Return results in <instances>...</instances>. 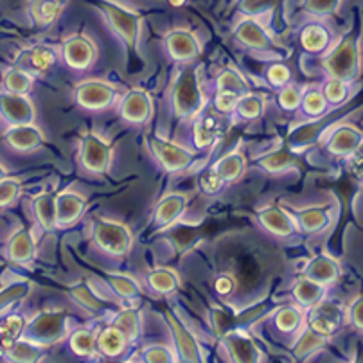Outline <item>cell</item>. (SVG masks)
I'll return each instance as SVG.
<instances>
[{
	"label": "cell",
	"instance_id": "6da1fadb",
	"mask_svg": "<svg viewBox=\"0 0 363 363\" xmlns=\"http://www.w3.org/2000/svg\"><path fill=\"white\" fill-rule=\"evenodd\" d=\"M171 108L178 119L196 117L205 108V96L196 70L187 67L178 74L171 89Z\"/></svg>",
	"mask_w": 363,
	"mask_h": 363
},
{
	"label": "cell",
	"instance_id": "7a4b0ae2",
	"mask_svg": "<svg viewBox=\"0 0 363 363\" xmlns=\"http://www.w3.org/2000/svg\"><path fill=\"white\" fill-rule=\"evenodd\" d=\"M90 236L101 252H105L112 257H121V255H126L132 250V230L121 221L108 220V218H96L92 221Z\"/></svg>",
	"mask_w": 363,
	"mask_h": 363
},
{
	"label": "cell",
	"instance_id": "3957f363",
	"mask_svg": "<svg viewBox=\"0 0 363 363\" xmlns=\"http://www.w3.org/2000/svg\"><path fill=\"white\" fill-rule=\"evenodd\" d=\"M324 70L329 77L345 83L354 82L359 74V50L354 38H344L324 58Z\"/></svg>",
	"mask_w": 363,
	"mask_h": 363
},
{
	"label": "cell",
	"instance_id": "277c9868",
	"mask_svg": "<svg viewBox=\"0 0 363 363\" xmlns=\"http://www.w3.org/2000/svg\"><path fill=\"white\" fill-rule=\"evenodd\" d=\"M147 147H150L155 160L167 173H180L194 162L193 151L173 143V140L164 139V137L150 135L147 137Z\"/></svg>",
	"mask_w": 363,
	"mask_h": 363
},
{
	"label": "cell",
	"instance_id": "5b68a950",
	"mask_svg": "<svg viewBox=\"0 0 363 363\" xmlns=\"http://www.w3.org/2000/svg\"><path fill=\"white\" fill-rule=\"evenodd\" d=\"M23 333H26V340L36 345L55 344L67 335L65 313H62V311H43L26 325Z\"/></svg>",
	"mask_w": 363,
	"mask_h": 363
},
{
	"label": "cell",
	"instance_id": "8992f818",
	"mask_svg": "<svg viewBox=\"0 0 363 363\" xmlns=\"http://www.w3.org/2000/svg\"><path fill=\"white\" fill-rule=\"evenodd\" d=\"M76 103L85 110L101 112L116 103L117 90L103 79H86L76 86Z\"/></svg>",
	"mask_w": 363,
	"mask_h": 363
},
{
	"label": "cell",
	"instance_id": "52a82bcc",
	"mask_svg": "<svg viewBox=\"0 0 363 363\" xmlns=\"http://www.w3.org/2000/svg\"><path fill=\"white\" fill-rule=\"evenodd\" d=\"M79 162L89 173H105L112 162V147L103 137L89 132L82 137V150H79Z\"/></svg>",
	"mask_w": 363,
	"mask_h": 363
},
{
	"label": "cell",
	"instance_id": "ba28073f",
	"mask_svg": "<svg viewBox=\"0 0 363 363\" xmlns=\"http://www.w3.org/2000/svg\"><path fill=\"white\" fill-rule=\"evenodd\" d=\"M99 9L105 13L113 33L130 49H135L137 38H139V16L130 11V9L113 4V2H99Z\"/></svg>",
	"mask_w": 363,
	"mask_h": 363
},
{
	"label": "cell",
	"instance_id": "9c48e42d",
	"mask_svg": "<svg viewBox=\"0 0 363 363\" xmlns=\"http://www.w3.org/2000/svg\"><path fill=\"white\" fill-rule=\"evenodd\" d=\"M234 36H236L238 42L241 45L248 47V49L259 50V52H267L270 56H279L281 52L275 47L274 40L268 35L267 29L254 18V16H248L243 22L238 23V28L234 29Z\"/></svg>",
	"mask_w": 363,
	"mask_h": 363
},
{
	"label": "cell",
	"instance_id": "30bf717a",
	"mask_svg": "<svg viewBox=\"0 0 363 363\" xmlns=\"http://www.w3.org/2000/svg\"><path fill=\"white\" fill-rule=\"evenodd\" d=\"M221 345L232 362L254 363L261 359V351L252 336L241 329H230L221 335Z\"/></svg>",
	"mask_w": 363,
	"mask_h": 363
},
{
	"label": "cell",
	"instance_id": "8fae6325",
	"mask_svg": "<svg viewBox=\"0 0 363 363\" xmlns=\"http://www.w3.org/2000/svg\"><path fill=\"white\" fill-rule=\"evenodd\" d=\"M342 320H344V311L336 302L322 301L311 308L308 315V328L317 331L322 336H331L340 329Z\"/></svg>",
	"mask_w": 363,
	"mask_h": 363
},
{
	"label": "cell",
	"instance_id": "7c38bea8",
	"mask_svg": "<svg viewBox=\"0 0 363 363\" xmlns=\"http://www.w3.org/2000/svg\"><path fill=\"white\" fill-rule=\"evenodd\" d=\"M255 216H257V223L274 238H294L298 232L290 211H284L277 205H268L259 209Z\"/></svg>",
	"mask_w": 363,
	"mask_h": 363
},
{
	"label": "cell",
	"instance_id": "4fadbf2b",
	"mask_svg": "<svg viewBox=\"0 0 363 363\" xmlns=\"http://www.w3.org/2000/svg\"><path fill=\"white\" fill-rule=\"evenodd\" d=\"M62 52L67 65L74 70L90 69L96 60V47L83 35L70 36L69 40H65Z\"/></svg>",
	"mask_w": 363,
	"mask_h": 363
},
{
	"label": "cell",
	"instance_id": "5bb4252c",
	"mask_svg": "<svg viewBox=\"0 0 363 363\" xmlns=\"http://www.w3.org/2000/svg\"><path fill=\"white\" fill-rule=\"evenodd\" d=\"M164 45H166L167 55L174 62H191L200 55V42L194 33L187 31V29H174V31L167 33Z\"/></svg>",
	"mask_w": 363,
	"mask_h": 363
},
{
	"label": "cell",
	"instance_id": "9a60e30c",
	"mask_svg": "<svg viewBox=\"0 0 363 363\" xmlns=\"http://www.w3.org/2000/svg\"><path fill=\"white\" fill-rule=\"evenodd\" d=\"M363 146V133L359 132L358 128L351 126V124H342L329 135L325 150L333 157H340L345 159L349 155L354 153L356 150Z\"/></svg>",
	"mask_w": 363,
	"mask_h": 363
},
{
	"label": "cell",
	"instance_id": "2e32d148",
	"mask_svg": "<svg viewBox=\"0 0 363 363\" xmlns=\"http://www.w3.org/2000/svg\"><path fill=\"white\" fill-rule=\"evenodd\" d=\"M290 214L294 216L298 230L306 232V234H317V232L324 230L333 220L331 207L328 205H309L302 209L290 211Z\"/></svg>",
	"mask_w": 363,
	"mask_h": 363
},
{
	"label": "cell",
	"instance_id": "e0dca14e",
	"mask_svg": "<svg viewBox=\"0 0 363 363\" xmlns=\"http://www.w3.org/2000/svg\"><path fill=\"white\" fill-rule=\"evenodd\" d=\"M56 227H70L83 216L86 209V200L82 194L72 191H63L56 194Z\"/></svg>",
	"mask_w": 363,
	"mask_h": 363
},
{
	"label": "cell",
	"instance_id": "ac0fdd59",
	"mask_svg": "<svg viewBox=\"0 0 363 363\" xmlns=\"http://www.w3.org/2000/svg\"><path fill=\"white\" fill-rule=\"evenodd\" d=\"M123 121L130 124H144L151 117V99L144 90H130L123 101L119 108Z\"/></svg>",
	"mask_w": 363,
	"mask_h": 363
},
{
	"label": "cell",
	"instance_id": "d6986e66",
	"mask_svg": "<svg viewBox=\"0 0 363 363\" xmlns=\"http://www.w3.org/2000/svg\"><path fill=\"white\" fill-rule=\"evenodd\" d=\"M0 112L11 126L18 124H31L35 119V110L22 94H2L0 96Z\"/></svg>",
	"mask_w": 363,
	"mask_h": 363
},
{
	"label": "cell",
	"instance_id": "ffe728a7",
	"mask_svg": "<svg viewBox=\"0 0 363 363\" xmlns=\"http://www.w3.org/2000/svg\"><path fill=\"white\" fill-rule=\"evenodd\" d=\"M166 317L167 320H169L171 329H173L178 359H182V362H201L200 345H198L193 333H191L186 325L180 324V322H178L171 313H167Z\"/></svg>",
	"mask_w": 363,
	"mask_h": 363
},
{
	"label": "cell",
	"instance_id": "44dd1931",
	"mask_svg": "<svg viewBox=\"0 0 363 363\" xmlns=\"http://www.w3.org/2000/svg\"><path fill=\"white\" fill-rule=\"evenodd\" d=\"M187 209V196L184 193L166 194L155 207V223L159 227H171L180 220L184 211Z\"/></svg>",
	"mask_w": 363,
	"mask_h": 363
},
{
	"label": "cell",
	"instance_id": "7402d4cb",
	"mask_svg": "<svg viewBox=\"0 0 363 363\" xmlns=\"http://www.w3.org/2000/svg\"><path fill=\"white\" fill-rule=\"evenodd\" d=\"M218 135H220V123L214 117V113L201 110L194 117L193 146L196 150H205V147H209L218 139Z\"/></svg>",
	"mask_w": 363,
	"mask_h": 363
},
{
	"label": "cell",
	"instance_id": "603a6c76",
	"mask_svg": "<svg viewBox=\"0 0 363 363\" xmlns=\"http://www.w3.org/2000/svg\"><path fill=\"white\" fill-rule=\"evenodd\" d=\"M325 291H328V286L313 281V279L306 277V275L304 277L297 279L294 288H291L294 301L297 302L301 308H308V309H311L313 306H317L318 302L324 301Z\"/></svg>",
	"mask_w": 363,
	"mask_h": 363
},
{
	"label": "cell",
	"instance_id": "cb8c5ba5",
	"mask_svg": "<svg viewBox=\"0 0 363 363\" xmlns=\"http://www.w3.org/2000/svg\"><path fill=\"white\" fill-rule=\"evenodd\" d=\"M304 275L309 279H313V281L320 282L324 286H329V284L336 282V279L340 275V264L325 254L315 255V257L306 264Z\"/></svg>",
	"mask_w": 363,
	"mask_h": 363
},
{
	"label": "cell",
	"instance_id": "d4e9b609",
	"mask_svg": "<svg viewBox=\"0 0 363 363\" xmlns=\"http://www.w3.org/2000/svg\"><path fill=\"white\" fill-rule=\"evenodd\" d=\"M255 164L270 174H282L288 173V171L297 169L298 159L297 155H294L288 150H274L261 155V157L255 160Z\"/></svg>",
	"mask_w": 363,
	"mask_h": 363
},
{
	"label": "cell",
	"instance_id": "484cf974",
	"mask_svg": "<svg viewBox=\"0 0 363 363\" xmlns=\"http://www.w3.org/2000/svg\"><path fill=\"white\" fill-rule=\"evenodd\" d=\"M128 338L117 325L110 324L97 333V352L106 358H117L128 347Z\"/></svg>",
	"mask_w": 363,
	"mask_h": 363
},
{
	"label": "cell",
	"instance_id": "4316f807",
	"mask_svg": "<svg viewBox=\"0 0 363 363\" xmlns=\"http://www.w3.org/2000/svg\"><path fill=\"white\" fill-rule=\"evenodd\" d=\"M42 132L36 126H33V123L13 126L8 133V144L18 151L36 150L38 146H42Z\"/></svg>",
	"mask_w": 363,
	"mask_h": 363
},
{
	"label": "cell",
	"instance_id": "83f0119b",
	"mask_svg": "<svg viewBox=\"0 0 363 363\" xmlns=\"http://www.w3.org/2000/svg\"><path fill=\"white\" fill-rule=\"evenodd\" d=\"M214 169L218 171V174H220L225 184H232V182H238L245 174V171H247V160H245L243 153L234 150L230 153L223 155L214 164Z\"/></svg>",
	"mask_w": 363,
	"mask_h": 363
},
{
	"label": "cell",
	"instance_id": "f1b7e54d",
	"mask_svg": "<svg viewBox=\"0 0 363 363\" xmlns=\"http://www.w3.org/2000/svg\"><path fill=\"white\" fill-rule=\"evenodd\" d=\"M272 324L275 325V329L281 333H295L301 329V325L304 324V313H302V308L298 304H286L282 308L275 309L274 315H272Z\"/></svg>",
	"mask_w": 363,
	"mask_h": 363
},
{
	"label": "cell",
	"instance_id": "f546056e",
	"mask_svg": "<svg viewBox=\"0 0 363 363\" xmlns=\"http://www.w3.org/2000/svg\"><path fill=\"white\" fill-rule=\"evenodd\" d=\"M331 35L322 23H308L301 31V45L308 52H322L329 47Z\"/></svg>",
	"mask_w": 363,
	"mask_h": 363
},
{
	"label": "cell",
	"instance_id": "4dcf8cb0",
	"mask_svg": "<svg viewBox=\"0 0 363 363\" xmlns=\"http://www.w3.org/2000/svg\"><path fill=\"white\" fill-rule=\"evenodd\" d=\"M69 347L74 354L89 358L97 352V335L86 328H77L76 331L70 333Z\"/></svg>",
	"mask_w": 363,
	"mask_h": 363
},
{
	"label": "cell",
	"instance_id": "1f68e13d",
	"mask_svg": "<svg viewBox=\"0 0 363 363\" xmlns=\"http://www.w3.org/2000/svg\"><path fill=\"white\" fill-rule=\"evenodd\" d=\"M147 286L151 288V291L160 295L173 294L178 288L180 281H178V275L174 274L169 268H157V270H151L146 275Z\"/></svg>",
	"mask_w": 363,
	"mask_h": 363
},
{
	"label": "cell",
	"instance_id": "d6a6232c",
	"mask_svg": "<svg viewBox=\"0 0 363 363\" xmlns=\"http://www.w3.org/2000/svg\"><path fill=\"white\" fill-rule=\"evenodd\" d=\"M67 0H33L31 15L40 26H49L60 16L65 8Z\"/></svg>",
	"mask_w": 363,
	"mask_h": 363
},
{
	"label": "cell",
	"instance_id": "836d02e7",
	"mask_svg": "<svg viewBox=\"0 0 363 363\" xmlns=\"http://www.w3.org/2000/svg\"><path fill=\"white\" fill-rule=\"evenodd\" d=\"M9 257L16 263H29L35 257V240H33L31 232H16L9 243Z\"/></svg>",
	"mask_w": 363,
	"mask_h": 363
},
{
	"label": "cell",
	"instance_id": "e575fe53",
	"mask_svg": "<svg viewBox=\"0 0 363 363\" xmlns=\"http://www.w3.org/2000/svg\"><path fill=\"white\" fill-rule=\"evenodd\" d=\"M325 345V336L318 335L317 331H313L311 328H306L304 331H301L298 338L295 340L294 345V356L297 359L308 358L309 354L317 352L318 349H322Z\"/></svg>",
	"mask_w": 363,
	"mask_h": 363
},
{
	"label": "cell",
	"instance_id": "d590c367",
	"mask_svg": "<svg viewBox=\"0 0 363 363\" xmlns=\"http://www.w3.org/2000/svg\"><path fill=\"white\" fill-rule=\"evenodd\" d=\"M216 90H228V92H234L238 96H245V94L252 92L250 85L243 77V74L238 72L236 69H223L216 77Z\"/></svg>",
	"mask_w": 363,
	"mask_h": 363
},
{
	"label": "cell",
	"instance_id": "8d00e7d4",
	"mask_svg": "<svg viewBox=\"0 0 363 363\" xmlns=\"http://www.w3.org/2000/svg\"><path fill=\"white\" fill-rule=\"evenodd\" d=\"M106 282L112 288L113 294L119 295L124 301H137L140 297V286L130 275L124 274H108L106 275Z\"/></svg>",
	"mask_w": 363,
	"mask_h": 363
},
{
	"label": "cell",
	"instance_id": "74e56055",
	"mask_svg": "<svg viewBox=\"0 0 363 363\" xmlns=\"http://www.w3.org/2000/svg\"><path fill=\"white\" fill-rule=\"evenodd\" d=\"M70 297L77 302V304L82 306V308L89 309V311H94V313H101V311H105L106 309V302L103 298L97 297L94 294L92 288L85 282H79L76 286L70 288Z\"/></svg>",
	"mask_w": 363,
	"mask_h": 363
},
{
	"label": "cell",
	"instance_id": "f35d334b",
	"mask_svg": "<svg viewBox=\"0 0 363 363\" xmlns=\"http://www.w3.org/2000/svg\"><path fill=\"white\" fill-rule=\"evenodd\" d=\"M35 214L45 230L56 227V200L52 194H40L35 198Z\"/></svg>",
	"mask_w": 363,
	"mask_h": 363
},
{
	"label": "cell",
	"instance_id": "ab89813d",
	"mask_svg": "<svg viewBox=\"0 0 363 363\" xmlns=\"http://www.w3.org/2000/svg\"><path fill=\"white\" fill-rule=\"evenodd\" d=\"M112 324L117 325L124 333L128 342H133L139 338L140 317L135 309H121L119 313L116 315V318H113Z\"/></svg>",
	"mask_w": 363,
	"mask_h": 363
},
{
	"label": "cell",
	"instance_id": "60d3db41",
	"mask_svg": "<svg viewBox=\"0 0 363 363\" xmlns=\"http://www.w3.org/2000/svg\"><path fill=\"white\" fill-rule=\"evenodd\" d=\"M263 112H264V101L261 96H257V94L254 92H248L240 97L236 113L241 117V119L245 121L259 119Z\"/></svg>",
	"mask_w": 363,
	"mask_h": 363
},
{
	"label": "cell",
	"instance_id": "b9f144b4",
	"mask_svg": "<svg viewBox=\"0 0 363 363\" xmlns=\"http://www.w3.org/2000/svg\"><path fill=\"white\" fill-rule=\"evenodd\" d=\"M302 112L309 117H320L328 110V101H325L324 92L318 89H309L302 94L301 101Z\"/></svg>",
	"mask_w": 363,
	"mask_h": 363
},
{
	"label": "cell",
	"instance_id": "7bdbcfd3",
	"mask_svg": "<svg viewBox=\"0 0 363 363\" xmlns=\"http://www.w3.org/2000/svg\"><path fill=\"white\" fill-rule=\"evenodd\" d=\"M23 329H26V320L18 317V315H11V317H8L0 324V342L6 347H11L15 342H18L20 336L23 335Z\"/></svg>",
	"mask_w": 363,
	"mask_h": 363
},
{
	"label": "cell",
	"instance_id": "ee69618b",
	"mask_svg": "<svg viewBox=\"0 0 363 363\" xmlns=\"http://www.w3.org/2000/svg\"><path fill=\"white\" fill-rule=\"evenodd\" d=\"M322 92H324L328 105H344L345 101L349 99V83L336 79V77H329Z\"/></svg>",
	"mask_w": 363,
	"mask_h": 363
},
{
	"label": "cell",
	"instance_id": "f6af8a7d",
	"mask_svg": "<svg viewBox=\"0 0 363 363\" xmlns=\"http://www.w3.org/2000/svg\"><path fill=\"white\" fill-rule=\"evenodd\" d=\"M56 55L55 50H50L49 47H36L28 55V63L33 70L36 72H47L50 67L55 65Z\"/></svg>",
	"mask_w": 363,
	"mask_h": 363
},
{
	"label": "cell",
	"instance_id": "bcb514c9",
	"mask_svg": "<svg viewBox=\"0 0 363 363\" xmlns=\"http://www.w3.org/2000/svg\"><path fill=\"white\" fill-rule=\"evenodd\" d=\"M4 85L8 89V92L13 94H26L29 92L33 85V79L26 70H20V69H13L6 74V79H4Z\"/></svg>",
	"mask_w": 363,
	"mask_h": 363
},
{
	"label": "cell",
	"instance_id": "7dc6e473",
	"mask_svg": "<svg viewBox=\"0 0 363 363\" xmlns=\"http://www.w3.org/2000/svg\"><path fill=\"white\" fill-rule=\"evenodd\" d=\"M238 103H240V96L234 92H228V90H216V94L213 97L214 110L218 113H223V116L236 113Z\"/></svg>",
	"mask_w": 363,
	"mask_h": 363
},
{
	"label": "cell",
	"instance_id": "c3c4849f",
	"mask_svg": "<svg viewBox=\"0 0 363 363\" xmlns=\"http://www.w3.org/2000/svg\"><path fill=\"white\" fill-rule=\"evenodd\" d=\"M302 101V90L295 85H284L281 90H279L277 103L282 110L286 112H291V110H297L301 106Z\"/></svg>",
	"mask_w": 363,
	"mask_h": 363
},
{
	"label": "cell",
	"instance_id": "681fc988",
	"mask_svg": "<svg viewBox=\"0 0 363 363\" xmlns=\"http://www.w3.org/2000/svg\"><path fill=\"white\" fill-rule=\"evenodd\" d=\"M279 4V0H240V8L241 13L248 16H259V15H264L267 11H272L275 6Z\"/></svg>",
	"mask_w": 363,
	"mask_h": 363
},
{
	"label": "cell",
	"instance_id": "f907efd6",
	"mask_svg": "<svg viewBox=\"0 0 363 363\" xmlns=\"http://www.w3.org/2000/svg\"><path fill=\"white\" fill-rule=\"evenodd\" d=\"M267 79L275 89H282V86L290 83L291 72L282 62H275L267 69Z\"/></svg>",
	"mask_w": 363,
	"mask_h": 363
},
{
	"label": "cell",
	"instance_id": "816d5d0a",
	"mask_svg": "<svg viewBox=\"0 0 363 363\" xmlns=\"http://www.w3.org/2000/svg\"><path fill=\"white\" fill-rule=\"evenodd\" d=\"M225 182L221 180V177L218 174V171L214 169V166L207 167L203 173L200 174V187L205 194H216L223 189Z\"/></svg>",
	"mask_w": 363,
	"mask_h": 363
},
{
	"label": "cell",
	"instance_id": "f5cc1de1",
	"mask_svg": "<svg viewBox=\"0 0 363 363\" xmlns=\"http://www.w3.org/2000/svg\"><path fill=\"white\" fill-rule=\"evenodd\" d=\"M240 290L238 286V279L234 277V274H228V272H221L214 279V291H216L220 297H230L236 291Z\"/></svg>",
	"mask_w": 363,
	"mask_h": 363
},
{
	"label": "cell",
	"instance_id": "db71d44e",
	"mask_svg": "<svg viewBox=\"0 0 363 363\" xmlns=\"http://www.w3.org/2000/svg\"><path fill=\"white\" fill-rule=\"evenodd\" d=\"M143 356H144V362H150V363H167L177 359L169 347L160 344L147 345V347L143 351Z\"/></svg>",
	"mask_w": 363,
	"mask_h": 363
},
{
	"label": "cell",
	"instance_id": "11a10c76",
	"mask_svg": "<svg viewBox=\"0 0 363 363\" xmlns=\"http://www.w3.org/2000/svg\"><path fill=\"white\" fill-rule=\"evenodd\" d=\"M18 182L13 180V178H2V180H0V207L11 203V201L18 196Z\"/></svg>",
	"mask_w": 363,
	"mask_h": 363
},
{
	"label": "cell",
	"instance_id": "9f6ffc18",
	"mask_svg": "<svg viewBox=\"0 0 363 363\" xmlns=\"http://www.w3.org/2000/svg\"><path fill=\"white\" fill-rule=\"evenodd\" d=\"M336 0H306L304 6L309 13H313L317 16L329 15L335 9Z\"/></svg>",
	"mask_w": 363,
	"mask_h": 363
},
{
	"label": "cell",
	"instance_id": "6f0895ef",
	"mask_svg": "<svg viewBox=\"0 0 363 363\" xmlns=\"http://www.w3.org/2000/svg\"><path fill=\"white\" fill-rule=\"evenodd\" d=\"M349 318H351L352 325L359 331H363V297L356 298L349 308Z\"/></svg>",
	"mask_w": 363,
	"mask_h": 363
},
{
	"label": "cell",
	"instance_id": "680465c9",
	"mask_svg": "<svg viewBox=\"0 0 363 363\" xmlns=\"http://www.w3.org/2000/svg\"><path fill=\"white\" fill-rule=\"evenodd\" d=\"M23 291H26V286H22V284H20V286H13V288H9V290H6L4 294H0V309L4 308L8 302H13L15 298H18Z\"/></svg>",
	"mask_w": 363,
	"mask_h": 363
},
{
	"label": "cell",
	"instance_id": "91938a15",
	"mask_svg": "<svg viewBox=\"0 0 363 363\" xmlns=\"http://www.w3.org/2000/svg\"><path fill=\"white\" fill-rule=\"evenodd\" d=\"M349 159H351L352 173L363 180V147H359V150H356L354 153L349 155Z\"/></svg>",
	"mask_w": 363,
	"mask_h": 363
},
{
	"label": "cell",
	"instance_id": "94428289",
	"mask_svg": "<svg viewBox=\"0 0 363 363\" xmlns=\"http://www.w3.org/2000/svg\"><path fill=\"white\" fill-rule=\"evenodd\" d=\"M169 2L173 6H177V8H178V6H182V4H186V0H169Z\"/></svg>",
	"mask_w": 363,
	"mask_h": 363
},
{
	"label": "cell",
	"instance_id": "6125c7cd",
	"mask_svg": "<svg viewBox=\"0 0 363 363\" xmlns=\"http://www.w3.org/2000/svg\"><path fill=\"white\" fill-rule=\"evenodd\" d=\"M2 178H6V169L0 166V180H2Z\"/></svg>",
	"mask_w": 363,
	"mask_h": 363
}]
</instances>
